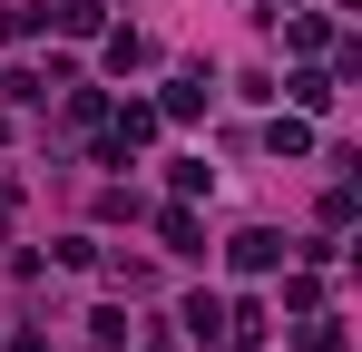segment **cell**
<instances>
[{
    "label": "cell",
    "mask_w": 362,
    "mask_h": 352,
    "mask_svg": "<svg viewBox=\"0 0 362 352\" xmlns=\"http://www.w3.org/2000/svg\"><path fill=\"white\" fill-rule=\"evenodd\" d=\"M274 254H284V235H264V225H245V235H235V264H245V274H264Z\"/></svg>",
    "instance_id": "1"
}]
</instances>
